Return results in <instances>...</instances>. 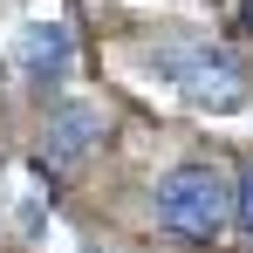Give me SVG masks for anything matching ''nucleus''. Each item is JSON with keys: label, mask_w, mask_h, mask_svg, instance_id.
<instances>
[{"label": "nucleus", "mask_w": 253, "mask_h": 253, "mask_svg": "<svg viewBox=\"0 0 253 253\" xmlns=\"http://www.w3.org/2000/svg\"><path fill=\"white\" fill-rule=\"evenodd\" d=\"M151 76L165 89H178L192 110H247V69L219 42L165 35V42H151Z\"/></svg>", "instance_id": "f257e3e1"}, {"label": "nucleus", "mask_w": 253, "mask_h": 253, "mask_svg": "<svg viewBox=\"0 0 253 253\" xmlns=\"http://www.w3.org/2000/svg\"><path fill=\"white\" fill-rule=\"evenodd\" d=\"M226 219H233V178L219 165H178L165 171V185H158V226H165L171 240H185V247H206L226 233Z\"/></svg>", "instance_id": "f03ea898"}, {"label": "nucleus", "mask_w": 253, "mask_h": 253, "mask_svg": "<svg viewBox=\"0 0 253 253\" xmlns=\"http://www.w3.org/2000/svg\"><path fill=\"white\" fill-rule=\"evenodd\" d=\"M14 69H21V83L35 89V96L62 89V83H69V69H76V28H69L62 14L28 21L21 42H14Z\"/></svg>", "instance_id": "7ed1b4c3"}, {"label": "nucleus", "mask_w": 253, "mask_h": 253, "mask_svg": "<svg viewBox=\"0 0 253 253\" xmlns=\"http://www.w3.org/2000/svg\"><path fill=\"white\" fill-rule=\"evenodd\" d=\"M103 130H110L103 103H62L42 124V151H35V158H42L48 171H69V165H83L89 151L103 144Z\"/></svg>", "instance_id": "20e7f679"}, {"label": "nucleus", "mask_w": 253, "mask_h": 253, "mask_svg": "<svg viewBox=\"0 0 253 253\" xmlns=\"http://www.w3.org/2000/svg\"><path fill=\"white\" fill-rule=\"evenodd\" d=\"M233 219H240V233L253 240V165H247V178H233Z\"/></svg>", "instance_id": "39448f33"}]
</instances>
